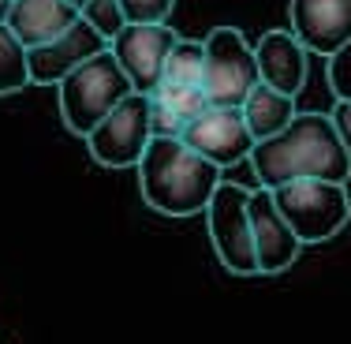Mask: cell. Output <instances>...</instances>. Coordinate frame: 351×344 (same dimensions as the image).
<instances>
[{
    "mask_svg": "<svg viewBox=\"0 0 351 344\" xmlns=\"http://www.w3.org/2000/svg\"><path fill=\"white\" fill-rule=\"evenodd\" d=\"M149 98H154L157 105H165L172 116H180L183 128H187L195 116H202L206 108H210V98H206L202 87H172V82H161Z\"/></svg>",
    "mask_w": 351,
    "mask_h": 344,
    "instance_id": "18",
    "label": "cell"
},
{
    "mask_svg": "<svg viewBox=\"0 0 351 344\" xmlns=\"http://www.w3.org/2000/svg\"><path fill=\"white\" fill-rule=\"evenodd\" d=\"M172 45H176V30L169 23H128L108 41V49L120 60L123 75L131 79L135 94H154L161 87L165 60H169Z\"/></svg>",
    "mask_w": 351,
    "mask_h": 344,
    "instance_id": "8",
    "label": "cell"
},
{
    "mask_svg": "<svg viewBox=\"0 0 351 344\" xmlns=\"http://www.w3.org/2000/svg\"><path fill=\"white\" fill-rule=\"evenodd\" d=\"M30 87V68H27V45L12 34L8 23H0V98L19 94Z\"/></svg>",
    "mask_w": 351,
    "mask_h": 344,
    "instance_id": "17",
    "label": "cell"
},
{
    "mask_svg": "<svg viewBox=\"0 0 351 344\" xmlns=\"http://www.w3.org/2000/svg\"><path fill=\"white\" fill-rule=\"evenodd\" d=\"M128 94H135V87H131V79L123 75L120 60L112 56V49L90 56L86 64H79V68L56 87L64 124H68L71 135H82V139H86Z\"/></svg>",
    "mask_w": 351,
    "mask_h": 344,
    "instance_id": "3",
    "label": "cell"
},
{
    "mask_svg": "<svg viewBox=\"0 0 351 344\" xmlns=\"http://www.w3.org/2000/svg\"><path fill=\"white\" fill-rule=\"evenodd\" d=\"M79 15H82V19H86L105 41H112L123 27H128V15H123L120 0H86V4L79 8Z\"/></svg>",
    "mask_w": 351,
    "mask_h": 344,
    "instance_id": "19",
    "label": "cell"
},
{
    "mask_svg": "<svg viewBox=\"0 0 351 344\" xmlns=\"http://www.w3.org/2000/svg\"><path fill=\"white\" fill-rule=\"evenodd\" d=\"M206 225H210L213 251L228 273L254 277L258 258H254V236H250V191L239 183L221 180L206 206Z\"/></svg>",
    "mask_w": 351,
    "mask_h": 344,
    "instance_id": "6",
    "label": "cell"
},
{
    "mask_svg": "<svg viewBox=\"0 0 351 344\" xmlns=\"http://www.w3.org/2000/svg\"><path fill=\"white\" fill-rule=\"evenodd\" d=\"M180 139L195 154H202L206 161H213L217 169L250 161V150H254V135L243 120V108H221V105H210L202 116H195Z\"/></svg>",
    "mask_w": 351,
    "mask_h": 344,
    "instance_id": "9",
    "label": "cell"
},
{
    "mask_svg": "<svg viewBox=\"0 0 351 344\" xmlns=\"http://www.w3.org/2000/svg\"><path fill=\"white\" fill-rule=\"evenodd\" d=\"M68 4H75V8H82V4H86V0H68Z\"/></svg>",
    "mask_w": 351,
    "mask_h": 344,
    "instance_id": "25",
    "label": "cell"
},
{
    "mask_svg": "<svg viewBox=\"0 0 351 344\" xmlns=\"http://www.w3.org/2000/svg\"><path fill=\"white\" fill-rule=\"evenodd\" d=\"M105 49H108V41L79 15V23L68 27L64 34H56L53 41H45V45L27 49L30 82H34V87H60L79 64H86L90 56L105 53Z\"/></svg>",
    "mask_w": 351,
    "mask_h": 344,
    "instance_id": "10",
    "label": "cell"
},
{
    "mask_svg": "<svg viewBox=\"0 0 351 344\" xmlns=\"http://www.w3.org/2000/svg\"><path fill=\"white\" fill-rule=\"evenodd\" d=\"M128 23H169L176 0H120Z\"/></svg>",
    "mask_w": 351,
    "mask_h": 344,
    "instance_id": "20",
    "label": "cell"
},
{
    "mask_svg": "<svg viewBox=\"0 0 351 344\" xmlns=\"http://www.w3.org/2000/svg\"><path fill=\"white\" fill-rule=\"evenodd\" d=\"M75 23H79V8L68 0H12L8 12V27L27 49L45 45Z\"/></svg>",
    "mask_w": 351,
    "mask_h": 344,
    "instance_id": "14",
    "label": "cell"
},
{
    "mask_svg": "<svg viewBox=\"0 0 351 344\" xmlns=\"http://www.w3.org/2000/svg\"><path fill=\"white\" fill-rule=\"evenodd\" d=\"M206 75V45L191 38H176L169 60H165V75L161 82H172V87H202Z\"/></svg>",
    "mask_w": 351,
    "mask_h": 344,
    "instance_id": "16",
    "label": "cell"
},
{
    "mask_svg": "<svg viewBox=\"0 0 351 344\" xmlns=\"http://www.w3.org/2000/svg\"><path fill=\"white\" fill-rule=\"evenodd\" d=\"M329 116H332V124H337L340 139H344V146L351 154V102H337V108H332Z\"/></svg>",
    "mask_w": 351,
    "mask_h": 344,
    "instance_id": "23",
    "label": "cell"
},
{
    "mask_svg": "<svg viewBox=\"0 0 351 344\" xmlns=\"http://www.w3.org/2000/svg\"><path fill=\"white\" fill-rule=\"evenodd\" d=\"M149 94H128L112 113L86 135V146L97 165L105 169H131L142 161L149 139H154V124H149Z\"/></svg>",
    "mask_w": 351,
    "mask_h": 344,
    "instance_id": "7",
    "label": "cell"
},
{
    "mask_svg": "<svg viewBox=\"0 0 351 344\" xmlns=\"http://www.w3.org/2000/svg\"><path fill=\"white\" fill-rule=\"evenodd\" d=\"M306 49L291 30H269L262 34V41L254 45V60H258V79L265 87L280 90V94L295 98L306 87Z\"/></svg>",
    "mask_w": 351,
    "mask_h": 344,
    "instance_id": "13",
    "label": "cell"
},
{
    "mask_svg": "<svg viewBox=\"0 0 351 344\" xmlns=\"http://www.w3.org/2000/svg\"><path fill=\"white\" fill-rule=\"evenodd\" d=\"M135 169L146 206H154L165 217L206 214L224 172L213 161H206L202 154H195L183 139H161V135L149 139L146 154Z\"/></svg>",
    "mask_w": 351,
    "mask_h": 344,
    "instance_id": "2",
    "label": "cell"
},
{
    "mask_svg": "<svg viewBox=\"0 0 351 344\" xmlns=\"http://www.w3.org/2000/svg\"><path fill=\"white\" fill-rule=\"evenodd\" d=\"M250 236H254L258 273H284L299 258V247H303L295 240V232L288 229V221L280 217L269 187L250 191Z\"/></svg>",
    "mask_w": 351,
    "mask_h": 344,
    "instance_id": "12",
    "label": "cell"
},
{
    "mask_svg": "<svg viewBox=\"0 0 351 344\" xmlns=\"http://www.w3.org/2000/svg\"><path fill=\"white\" fill-rule=\"evenodd\" d=\"M329 87L337 102H351V41L329 56Z\"/></svg>",
    "mask_w": 351,
    "mask_h": 344,
    "instance_id": "21",
    "label": "cell"
},
{
    "mask_svg": "<svg viewBox=\"0 0 351 344\" xmlns=\"http://www.w3.org/2000/svg\"><path fill=\"white\" fill-rule=\"evenodd\" d=\"M206 75L202 90L210 98V105L221 108H239L247 102V94L258 87V60L254 45L243 38V30L236 27H213L206 34Z\"/></svg>",
    "mask_w": 351,
    "mask_h": 344,
    "instance_id": "5",
    "label": "cell"
},
{
    "mask_svg": "<svg viewBox=\"0 0 351 344\" xmlns=\"http://www.w3.org/2000/svg\"><path fill=\"white\" fill-rule=\"evenodd\" d=\"M250 165H254L258 183L269 191L291 180H351V154L332 116L322 113H295V120L280 135L254 142Z\"/></svg>",
    "mask_w": 351,
    "mask_h": 344,
    "instance_id": "1",
    "label": "cell"
},
{
    "mask_svg": "<svg viewBox=\"0 0 351 344\" xmlns=\"http://www.w3.org/2000/svg\"><path fill=\"white\" fill-rule=\"evenodd\" d=\"M273 203L299 243H325L351 221L348 183L291 180L273 187Z\"/></svg>",
    "mask_w": 351,
    "mask_h": 344,
    "instance_id": "4",
    "label": "cell"
},
{
    "mask_svg": "<svg viewBox=\"0 0 351 344\" xmlns=\"http://www.w3.org/2000/svg\"><path fill=\"white\" fill-rule=\"evenodd\" d=\"M239 108H243V120H247V128H250V135H254V142L280 135V131L288 128L291 120H295V98L280 94V90L265 87V82H258Z\"/></svg>",
    "mask_w": 351,
    "mask_h": 344,
    "instance_id": "15",
    "label": "cell"
},
{
    "mask_svg": "<svg viewBox=\"0 0 351 344\" xmlns=\"http://www.w3.org/2000/svg\"><path fill=\"white\" fill-rule=\"evenodd\" d=\"M149 124H154V135H161V139H180L183 135V120L180 116H172L165 105H157L154 98H149Z\"/></svg>",
    "mask_w": 351,
    "mask_h": 344,
    "instance_id": "22",
    "label": "cell"
},
{
    "mask_svg": "<svg viewBox=\"0 0 351 344\" xmlns=\"http://www.w3.org/2000/svg\"><path fill=\"white\" fill-rule=\"evenodd\" d=\"M8 12H12V0H0V23H8Z\"/></svg>",
    "mask_w": 351,
    "mask_h": 344,
    "instance_id": "24",
    "label": "cell"
},
{
    "mask_svg": "<svg viewBox=\"0 0 351 344\" xmlns=\"http://www.w3.org/2000/svg\"><path fill=\"white\" fill-rule=\"evenodd\" d=\"M291 34L303 41L306 53L329 60L351 41V0H291Z\"/></svg>",
    "mask_w": 351,
    "mask_h": 344,
    "instance_id": "11",
    "label": "cell"
}]
</instances>
